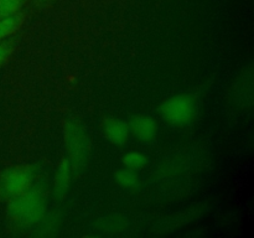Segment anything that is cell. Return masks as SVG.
Returning <instances> with one entry per match:
<instances>
[{"instance_id":"cell-1","label":"cell","mask_w":254,"mask_h":238,"mask_svg":"<svg viewBox=\"0 0 254 238\" xmlns=\"http://www.w3.org/2000/svg\"><path fill=\"white\" fill-rule=\"evenodd\" d=\"M47 186L34 183L31 187L17 197L9 201L7 216L17 228H30L42 221L46 215Z\"/></svg>"},{"instance_id":"cell-2","label":"cell","mask_w":254,"mask_h":238,"mask_svg":"<svg viewBox=\"0 0 254 238\" xmlns=\"http://www.w3.org/2000/svg\"><path fill=\"white\" fill-rule=\"evenodd\" d=\"M64 143L68 150L72 170L81 173L91 156V140L83 124L77 119H69L64 124Z\"/></svg>"},{"instance_id":"cell-3","label":"cell","mask_w":254,"mask_h":238,"mask_svg":"<svg viewBox=\"0 0 254 238\" xmlns=\"http://www.w3.org/2000/svg\"><path fill=\"white\" fill-rule=\"evenodd\" d=\"M35 169L30 165H17L0 174V197L12 200L34 185Z\"/></svg>"},{"instance_id":"cell-4","label":"cell","mask_w":254,"mask_h":238,"mask_svg":"<svg viewBox=\"0 0 254 238\" xmlns=\"http://www.w3.org/2000/svg\"><path fill=\"white\" fill-rule=\"evenodd\" d=\"M159 112L164 120L171 125L183 126L195 119L197 104L191 94H178L164 102Z\"/></svg>"},{"instance_id":"cell-5","label":"cell","mask_w":254,"mask_h":238,"mask_svg":"<svg viewBox=\"0 0 254 238\" xmlns=\"http://www.w3.org/2000/svg\"><path fill=\"white\" fill-rule=\"evenodd\" d=\"M129 131L134 134L139 140L151 141L155 139L158 133V125L151 117L148 116H135L130 119L128 124Z\"/></svg>"},{"instance_id":"cell-6","label":"cell","mask_w":254,"mask_h":238,"mask_svg":"<svg viewBox=\"0 0 254 238\" xmlns=\"http://www.w3.org/2000/svg\"><path fill=\"white\" fill-rule=\"evenodd\" d=\"M104 136L108 141L116 145H123L127 143L129 136V126L126 121L118 118H107L104 119L102 125Z\"/></svg>"},{"instance_id":"cell-7","label":"cell","mask_w":254,"mask_h":238,"mask_svg":"<svg viewBox=\"0 0 254 238\" xmlns=\"http://www.w3.org/2000/svg\"><path fill=\"white\" fill-rule=\"evenodd\" d=\"M71 163H69L68 158H64L57 169L54 183V196L57 200H62L68 193L69 185H71Z\"/></svg>"},{"instance_id":"cell-8","label":"cell","mask_w":254,"mask_h":238,"mask_svg":"<svg viewBox=\"0 0 254 238\" xmlns=\"http://www.w3.org/2000/svg\"><path fill=\"white\" fill-rule=\"evenodd\" d=\"M26 20V14L21 10L0 19V40L9 39L12 34L19 31Z\"/></svg>"},{"instance_id":"cell-9","label":"cell","mask_w":254,"mask_h":238,"mask_svg":"<svg viewBox=\"0 0 254 238\" xmlns=\"http://www.w3.org/2000/svg\"><path fill=\"white\" fill-rule=\"evenodd\" d=\"M253 76L252 71H248L247 73H243L240 81L235 86L233 93L236 96V102H241L242 106H246V103H251L252 102V94H253Z\"/></svg>"},{"instance_id":"cell-10","label":"cell","mask_w":254,"mask_h":238,"mask_svg":"<svg viewBox=\"0 0 254 238\" xmlns=\"http://www.w3.org/2000/svg\"><path fill=\"white\" fill-rule=\"evenodd\" d=\"M116 180L122 187L124 188H136L139 186V176L135 170L131 169H122L116 174Z\"/></svg>"},{"instance_id":"cell-11","label":"cell","mask_w":254,"mask_h":238,"mask_svg":"<svg viewBox=\"0 0 254 238\" xmlns=\"http://www.w3.org/2000/svg\"><path fill=\"white\" fill-rule=\"evenodd\" d=\"M146 163H148V158L136 151H131L123 156V164L126 165V168L131 169V170H139V169L144 168Z\"/></svg>"},{"instance_id":"cell-12","label":"cell","mask_w":254,"mask_h":238,"mask_svg":"<svg viewBox=\"0 0 254 238\" xmlns=\"http://www.w3.org/2000/svg\"><path fill=\"white\" fill-rule=\"evenodd\" d=\"M27 0H0V19L17 12Z\"/></svg>"},{"instance_id":"cell-13","label":"cell","mask_w":254,"mask_h":238,"mask_svg":"<svg viewBox=\"0 0 254 238\" xmlns=\"http://www.w3.org/2000/svg\"><path fill=\"white\" fill-rule=\"evenodd\" d=\"M15 49L14 40H0V67L7 62Z\"/></svg>"},{"instance_id":"cell-14","label":"cell","mask_w":254,"mask_h":238,"mask_svg":"<svg viewBox=\"0 0 254 238\" xmlns=\"http://www.w3.org/2000/svg\"><path fill=\"white\" fill-rule=\"evenodd\" d=\"M41 1H47V0H41Z\"/></svg>"}]
</instances>
